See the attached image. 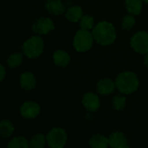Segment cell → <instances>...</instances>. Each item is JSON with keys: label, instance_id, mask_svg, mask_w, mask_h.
Returning a JSON list of instances; mask_svg holds the SVG:
<instances>
[{"label": "cell", "instance_id": "ac0fdd59", "mask_svg": "<svg viewBox=\"0 0 148 148\" xmlns=\"http://www.w3.org/2000/svg\"><path fill=\"white\" fill-rule=\"evenodd\" d=\"M14 126L9 120H3L0 123V134L2 138H8L11 136L14 132Z\"/></svg>", "mask_w": 148, "mask_h": 148}, {"label": "cell", "instance_id": "ffe728a7", "mask_svg": "<svg viewBox=\"0 0 148 148\" xmlns=\"http://www.w3.org/2000/svg\"><path fill=\"white\" fill-rule=\"evenodd\" d=\"M7 147L10 148H27L29 147V143H28V140L23 136H19L9 141Z\"/></svg>", "mask_w": 148, "mask_h": 148}, {"label": "cell", "instance_id": "8fae6325", "mask_svg": "<svg viewBox=\"0 0 148 148\" xmlns=\"http://www.w3.org/2000/svg\"><path fill=\"white\" fill-rule=\"evenodd\" d=\"M19 82H20V86L23 89H24L26 91H29L36 88V79L31 72H23L20 75Z\"/></svg>", "mask_w": 148, "mask_h": 148}, {"label": "cell", "instance_id": "d6986e66", "mask_svg": "<svg viewBox=\"0 0 148 148\" xmlns=\"http://www.w3.org/2000/svg\"><path fill=\"white\" fill-rule=\"evenodd\" d=\"M47 142V137L42 134H35L29 140V147L32 148H43Z\"/></svg>", "mask_w": 148, "mask_h": 148}, {"label": "cell", "instance_id": "4fadbf2b", "mask_svg": "<svg viewBox=\"0 0 148 148\" xmlns=\"http://www.w3.org/2000/svg\"><path fill=\"white\" fill-rule=\"evenodd\" d=\"M46 10L53 15H62L65 11V6L61 0H47L45 3Z\"/></svg>", "mask_w": 148, "mask_h": 148}, {"label": "cell", "instance_id": "52a82bcc", "mask_svg": "<svg viewBox=\"0 0 148 148\" xmlns=\"http://www.w3.org/2000/svg\"><path fill=\"white\" fill-rule=\"evenodd\" d=\"M55 29L53 21L49 17H40L32 24V30L40 35H47Z\"/></svg>", "mask_w": 148, "mask_h": 148}, {"label": "cell", "instance_id": "277c9868", "mask_svg": "<svg viewBox=\"0 0 148 148\" xmlns=\"http://www.w3.org/2000/svg\"><path fill=\"white\" fill-rule=\"evenodd\" d=\"M94 36L87 29H80L78 30L74 37L73 44L76 51L78 52H86L88 51L94 42Z\"/></svg>", "mask_w": 148, "mask_h": 148}, {"label": "cell", "instance_id": "ba28073f", "mask_svg": "<svg viewBox=\"0 0 148 148\" xmlns=\"http://www.w3.org/2000/svg\"><path fill=\"white\" fill-rule=\"evenodd\" d=\"M20 114L24 119H34L40 114V106L35 101H25L20 108Z\"/></svg>", "mask_w": 148, "mask_h": 148}, {"label": "cell", "instance_id": "cb8c5ba5", "mask_svg": "<svg viewBox=\"0 0 148 148\" xmlns=\"http://www.w3.org/2000/svg\"><path fill=\"white\" fill-rule=\"evenodd\" d=\"M135 24V18L133 16V15H127L122 19V28L126 30L131 29Z\"/></svg>", "mask_w": 148, "mask_h": 148}, {"label": "cell", "instance_id": "7402d4cb", "mask_svg": "<svg viewBox=\"0 0 148 148\" xmlns=\"http://www.w3.org/2000/svg\"><path fill=\"white\" fill-rule=\"evenodd\" d=\"M80 26H81L82 29H87V30H89V29H93V27H94V18L91 16H88V15L82 16V18L80 19Z\"/></svg>", "mask_w": 148, "mask_h": 148}, {"label": "cell", "instance_id": "8992f818", "mask_svg": "<svg viewBox=\"0 0 148 148\" xmlns=\"http://www.w3.org/2000/svg\"><path fill=\"white\" fill-rule=\"evenodd\" d=\"M132 48L137 53L146 55L148 53V33L146 31H139L135 33L130 41Z\"/></svg>", "mask_w": 148, "mask_h": 148}, {"label": "cell", "instance_id": "484cf974", "mask_svg": "<svg viewBox=\"0 0 148 148\" xmlns=\"http://www.w3.org/2000/svg\"><path fill=\"white\" fill-rule=\"evenodd\" d=\"M144 63H145V65H146V66L148 68V53L147 54H146V56H145V58H144Z\"/></svg>", "mask_w": 148, "mask_h": 148}, {"label": "cell", "instance_id": "9c48e42d", "mask_svg": "<svg viewBox=\"0 0 148 148\" xmlns=\"http://www.w3.org/2000/svg\"><path fill=\"white\" fill-rule=\"evenodd\" d=\"M82 104L88 112H95L101 106L100 99L97 95L92 92L86 93L82 97Z\"/></svg>", "mask_w": 148, "mask_h": 148}, {"label": "cell", "instance_id": "e0dca14e", "mask_svg": "<svg viewBox=\"0 0 148 148\" xmlns=\"http://www.w3.org/2000/svg\"><path fill=\"white\" fill-rule=\"evenodd\" d=\"M143 0H126L125 5L127 11L132 15H140L142 10Z\"/></svg>", "mask_w": 148, "mask_h": 148}, {"label": "cell", "instance_id": "5bb4252c", "mask_svg": "<svg viewBox=\"0 0 148 148\" xmlns=\"http://www.w3.org/2000/svg\"><path fill=\"white\" fill-rule=\"evenodd\" d=\"M53 61L56 66L64 68L69 63L70 56L66 51L58 49L53 54Z\"/></svg>", "mask_w": 148, "mask_h": 148}, {"label": "cell", "instance_id": "7a4b0ae2", "mask_svg": "<svg viewBox=\"0 0 148 148\" xmlns=\"http://www.w3.org/2000/svg\"><path fill=\"white\" fill-rule=\"evenodd\" d=\"M115 84L118 90L125 95H130L135 92L140 85L138 76L131 71L121 72L115 79Z\"/></svg>", "mask_w": 148, "mask_h": 148}, {"label": "cell", "instance_id": "603a6c76", "mask_svg": "<svg viewBox=\"0 0 148 148\" xmlns=\"http://www.w3.org/2000/svg\"><path fill=\"white\" fill-rule=\"evenodd\" d=\"M113 107L115 110H123L126 108V98L117 95L113 98Z\"/></svg>", "mask_w": 148, "mask_h": 148}, {"label": "cell", "instance_id": "6da1fadb", "mask_svg": "<svg viewBox=\"0 0 148 148\" xmlns=\"http://www.w3.org/2000/svg\"><path fill=\"white\" fill-rule=\"evenodd\" d=\"M95 40L102 46L112 44L116 39V29L114 26L107 21L100 22L93 29L92 32Z\"/></svg>", "mask_w": 148, "mask_h": 148}, {"label": "cell", "instance_id": "44dd1931", "mask_svg": "<svg viewBox=\"0 0 148 148\" xmlns=\"http://www.w3.org/2000/svg\"><path fill=\"white\" fill-rule=\"evenodd\" d=\"M22 62H23V55L19 52L11 54L7 59V64L11 69L18 67Z\"/></svg>", "mask_w": 148, "mask_h": 148}, {"label": "cell", "instance_id": "9a60e30c", "mask_svg": "<svg viewBox=\"0 0 148 148\" xmlns=\"http://www.w3.org/2000/svg\"><path fill=\"white\" fill-rule=\"evenodd\" d=\"M89 146L94 148H107L109 146V139L102 134H94L89 140Z\"/></svg>", "mask_w": 148, "mask_h": 148}, {"label": "cell", "instance_id": "5b68a950", "mask_svg": "<svg viewBox=\"0 0 148 148\" xmlns=\"http://www.w3.org/2000/svg\"><path fill=\"white\" fill-rule=\"evenodd\" d=\"M47 143L51 148H62L67 143L68 134L61 127L52 128L47 134Z\"/></svg>", "mask_w": 148, "mask_h": 148}, {"label": "cell", "instance_id": "7c38bea8", "mask_svg": "<svg viewBox=\"0 0 148 148\" xmlns=\"http://www.w3.org/2000/svg\"><path fill=\"white\" fill-rule=\"evenodd\" d=\"M116 84L109 78L101 79L97 82V91L102 95H108L112 94L115 89Z\"/></svg>", "mask_w": 148, "mask_h": 148}, {"label": "cell", "instance_id": "30bf717a", "mask_svg": "<svg viewBox=\"0 0 148 148\" xmlns=\"http://www.w3.org/2000/svg\"><path fill=\"white\" fill-rule=\"evenodd\" d=\"M109 146L113 148L128 147L127 140L121 132H114L109 136Z\"/></svg>", "mask_w": 148, "mask_h": 148}, {"label": "cell", "instance_id": "d4e9b609", "mask_svg": "<svg viewBox=\"0 0 148 148\" xmlns=\"http://www.w3.org/2000/svg\"><path fill=\"white\" fill-rule=\"evenodd\" d=\"M0 67H1V79L0 80H1V82H3L5 77V69L3 67V65H1Z\"/></svg>", "mask_w": 148, "mask_h": 148}, {"label": "cell", "instance_id": "3957f363", "mask_svg": "<svg viewBox=\"0 0 148 148\" xmlns=\"http://www.w3.org/2000/svg\"><path fill=\"white\" fill-rule=\"evenodd\" d=\"M44 49V43L42 37L33 36L26 40L23 44V51L29 58H36L42 55Z\"/></svg>", "mask_w": 148, "mask_h": 148}, {"label": "cell", "instance_id": "4316f807", "mask_svg": "<svg viewBox=\"0 0 148 148\" xmlns=\"http://www.w3.org/2000/svg\"><path fill=\"white\" fill-rule=\"evenodd\" d=\"M143 1H144L145 3H148V0H143Z\"/></svg>", "mask_w": 148, "mask_h": 148}, {"label": "cell", "instance_id": "2e32d148", "mask_svg": "<svg viewBox=\"0 0 148 148\" xmlns=\"http://www.w3.org/2000/svg\"><path fill=\"white\" fill-rule=\"evenodd\" d=\"M82 16H83V11L80 6H72L69 8L65 13L66 18L72 23H76L80 21Z\"/></svg>", "mask_w": 148, "mask_h": 148}]
</instances>
